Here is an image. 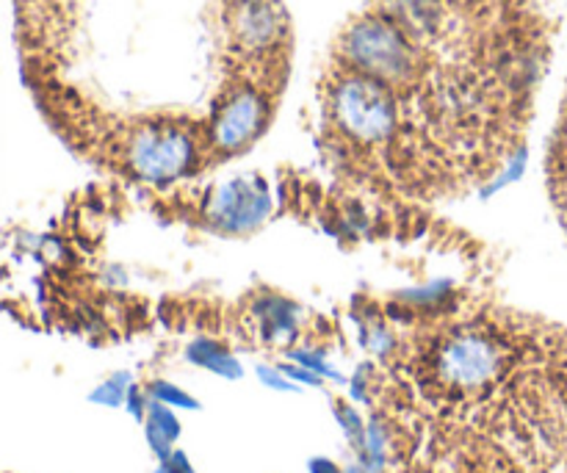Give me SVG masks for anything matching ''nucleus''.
<instances>
[{
  "label": "nucleus",
  "mask_w": 567,
  "mask_h": 473,
  "mask_svg": "<svg viewBox=\"0 0 567 473\" xmlns=\"http://www.w3.org/2000/svg\"><path fill=\"white\" fill-rule=\"evenodd\" d=\"M336 64L385 83L393 94L413 86L426 66L421 37L391 9L354 17L338 37Z\"/></svg>",
  "instance_id": "f257e3e1"
},
{
  "label": "nucleus",
  "mask_w": 567,
  "mask_h": 473,
  "mask_svg": "<svg viewBox=\"0 0 567 473\" xmlns=\"http://www.w3.org/2000/svg\"><path fill=\"white\" fill-rule=\"evenodd\" d=\"M266 214H269L266 192L241 186V183L221 188L214 203V225H219L221 230H252L266 219Z\"/></svg>",
  "instance_id": "f03ea898"
},
{
  "label": "nucleus",
  "mask_w": 567,
  "mask_h": 473,
  "mask_svg": "<svg viewBox=\"0 0 567 473\" xmlns=\"http://www.w3.org/2000/svg\"><path fill=\"white\" fill-rule=\"evenodd\" d=\"M144 426H147V443L155 452V457L166 460L175 452V441L181 438V421L172 413V408L150 399L147 415H144Z\"/></svg>",
  "instance_id": "7ed1b4c3"
},
{
  "label": "nucleus",
  "mask_w": 567,
  "mask_h": 473,
  "mask_svg": "<svg viewBox=\"0 0 567 473\" xmlns=\"http://www.w3.org/2000/svg\"><path fill=\"white\" fill-rule=\"evenodd\" d=\"M186 358L192 363L203 366V369L214 371V374L225 377V380H238L244 374L241 363L216 338H197V341H192L186 349Z\"/></svg>",
  "instance_id": "20e7f679"
},
{
  "label": "nucleus",
  "mask_w": 567,
  "mask_h": 473,
  "mask_svg": "<svg viewBox=\"0 0 567 473\" xmlns=\"http://www.w3.org/2000/svg\"><path fill=\"white\" fill-rule=\"evenodd\" d=\"M147 397L155 399V402L166 404V408H183V410H197L199 408L197 399H192L186 391H181V388L172 385V382H164V380L153 382V385H150Z\"/></svg>",
  "instance_id": "39448f33"
},
{
  "label": "nucleus",
  "mask_w": 567,
  "mask_h": 473,
  "mask_svg": "<svg viewBox=\"0 0 567 473\" xmlns=\"http://www.w3.org/2000/svg\"><path fill=\"white\" fill-rule=\"evenodd\" d=\"M336 419H338V424L343 426V432H347V438H349V443L354 446V452H358V449L363 446V438H365V424H363V419H360V413L352 408V404L338 402Z\"/></svg>",
  "instance_id": "423d86ee"
},
{
  "label": "nucleus",
  "mask_w": 567,
  "mask_h": 473,
  "mask_svg": "<svg viewBox=\"0 0 567 473\" xmlns=\"http://www.w3.org/2000/svg\"><path fill=\"white\" fill-rule=\"evenodd\" d=\"M127 388H131V377L120 374V377H114V380L103 382V385L92 393V399L100 404H111V408H116V404L125 402Z\"/></svg>",
  "instance_id": "0eeeda50"
},
{
  "label": "nucleus",
  "mask_w": 567,
  "mask_h": 473,
  "mask_svg": "<svg viewBox=\"0 0 567 473\" xmlns=\"http://www.w3.org/2000/svg\"><path fill=\"white\" fill-rule=\"evenodd\" d=\"M258 377L266 382V385L275 388V391H297V388L291 385V380H288L280 369H271V366H260Z\"/></svg>",
  "instance_id": "6e6552de"
},
{
  "label": "nucleus",
  "mask_w": 567,
  "mask_h": 473,
  "mask_svg": "<svg viewBox=\"0 0 567 473\" xmlns=\"http://www.w3.org/2000/svg\"><path fill=\"white\" fill-rule=\"evenodd\" d=\"M158 473H197V471L192 469V463H188L186 454H183V452H172L169 457L161 460Z\"/></svg>",
  "instance_id": "1a4fd4ad"
}]
</instances>
